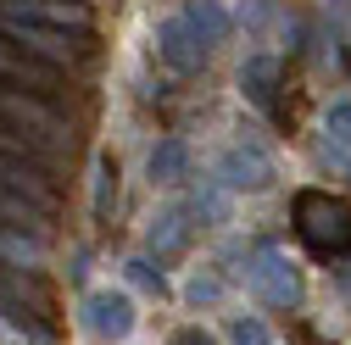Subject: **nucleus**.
Returning <instances> with one entry per match:
<instances>
[{"label":"nucleus","instance_id":"7","mask_svg":"<svg viewBox=\"0 0 351 345\" xmlns=\"http://www.w3.org/2000/svg\"><path fill=\"white\" fill-rule=\"evenodd\" d=\"M0 223H12V229H23V234H39V229H45V206L0 184Z\"/></svg>","mask_w":351,"mask_h":345},{"label":"nucleus","instance_id":"11","mask_svg":"<svg viewBox=\"0 0 351 345\" xmlns=\"http://www.w3.org/2000/svg\"><path fill=\"white\" fill-rule=\"evenodd\" d=\"M179 162H184V156H179V145H167V151L156 156V172H179Z\"/></svg>","mask_w":351,"mask_h":345},{"label":"nucleus","instance_id":"10","mask_svg":"<svg viewBox=\"0 0 351 345\" xmlns=\"http://www.w3.org/2000/svg\"><path fill=\"white\" fill-rule=\"evenodd\" d=\"M134 279H140V284H151V290H156V295H162V290H167V284H162V273H156V268H151V262H134Z\"/></svg>","mask_w":351,"mask_h":345},{"label":"nucleus","instance_id":"1","mask_svg":"<svg viewBox=\"0 0 351 345\" xmlns=\"http://www.w3.org/2000/svg\"><path fill=\"white\" fill-rule=\"evenodd\" d=\"M0 123H12V128H23V134H34L45 151H62L67 145V123L39 101V95H23L17 84H6L0 78Z\"/></svg>","mask_w":351,"mask_h":345},{"label":"nucleus","instance_id":"6","mask_svg":"<svg viewBox=\"0 0 351 345\" xmlns=\"http://www.w3.org/2000/svg\"><path fill=\"white\" fill-rule=\"evenodd\" d=\"M90 329L101 340H123L134 329V307H128V295H90Z\"/></svg>","mask_w":351,"mask_h":345},{"label":"nucleus","instance_id":"5","mask_svg":"<svg viewBox=\"0 0 351 345\" xmlns=\"http://www.w3.org/2000/svg\"><path fill=\"white\" fill-rule=\"evenodd\" d=\"M0 184L17 190V195H28V201H39V206L51 212V179H45V167H39V162H23V156L0 151Z\"/></svg>","mask_w":351,"mask_h":345},{"label":"nucleus","instance_id":"3","mask_svg":"<svg viewBox=\"0 0 351 345\" xmlns=\"http://www.w3.org/2000/svg\"><path fill=\"white\" fill-rule=\"evenodd\" d=\"M0 12L51 23V28H73V34L90 28V6H84V0H0Z\"/></svg>","mask_w":351,"mask_h":345},{"label":"nucleus","instance_id":"4","mask_svg":"<svg viewBox=\"0 0 351 345\" xmlns=\"http://www.w3.org/2000/svg\"><path fill=\"white\" fill-rule=\"evenodd\" d=\"M0 78H6V84H28V90L45 95V90H51V78H56V67H51V62H39V56H28L23 45H12V39L0 34Z\"/></svg>","mask_w":351,"mask_h":345},{"label":"nucleus","instance_id":"9","mask_svg":"<svg viewBox=\"0 0 351 345\" xmlns=\"http://www.w3.org/2000/svg\"><path fill=\"white\" fill-rule=\"evenodd\" d=\"M234 345H268L262 323H234Z\"/></svg>","mask_w":351,"mask_h":345},{"label":"nucleus","instance_id":"2","mask_svg":"<svg viewBox=\"0 0 351 345\" xmlns=\"http://www.w3.org/2000/svg\"><path fill=\"white\" fill-rule=\"evenodd\" d=\"M0 34H6L12 45H23L28 56L51 62V67H73V62H78V45H73L62 28H51V23H34V17H12V12H0Z\"/></svg>","mask_w":351,"mask_h":345},{"label":"nucleus","instance_id":"12","mask_svg":"<svg viewBox=\"0 0 351 345\" xmlns=\"http://www.w3.org/2000/svg\"><path fill=\"white\" fill-rule=\"evenodd\" d=\"M179 345H212V340H206V334H195V329H190V334H179Z\"/></svg>","mask_w":351,"mask_h":345},{"label":"nucleus","instance_id":"8","mask_svg":"<svg viewBox=\"0 0 351 345\" xmlns=\"http://www.w3.org/2000/svg\"><path fill=\"white\" fill-rule=\"evenodd\" d=\"M0 262H12V268H39V262H45V251H39L34 234L0 223Z\"/></svg>","mask_w":351,"mask_h":345}]
</instances>
